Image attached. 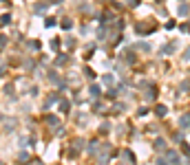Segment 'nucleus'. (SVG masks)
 Here are the masks:
<instances>
[{"label": "nucleus", "instance_id": "1", "mask_svg": "<svg viewBox=\"0 0 190 165\" xmlns=\"http://www.w3.org/2000/svg\"><path fill=\"white\" fill-rule=\"evenodd\" d=\"M175 51H177V42H170V44H166V46H161L159 53L161 55H170V53H175Z\"/></svg>", "mask_w": 190, "mask_h": 165}, {"label": "nucleus", "instance_id": "2", "mask_svg": "<svg viewBox=\"0 0 190 165\" xmlns=\"http://www.w3.org/2000/svg\"><path fill=\"white\" fill-rule=\"evenodd\" d=\"M179 128H181V130L190 128V112H186V115H181V117H179Z\"/></svg>", "mask_w": 190, "mask_h": 165}, {"label": "nucleus", "instance_id": "3", "mask_svg": "<svg viewBox=\"0 0 190 165\" xmlns=\"http://www.w3.org/2000/svg\"><path fill=\"white\" fill-rule=\"evenodd\" d=\"M155 115H157L159 119H161V117H166V115H168V108H166L164 104H159V106H155Z\"/></svg>", "mask_w": 190, "mask_h": 165}, {"label": "nucleus", "instance_id": "4", "mask_svg": "<svg viewBox=\"0 0 190 165\" xmlns=\"http://www.w3.org/2000/svg\"><path fill=\"white\" fill-rule=\"evenodd\" d=\"M155 97H157V88L150 84V86H148V93H146V101H155Z\"/></svg>", "mask_w": 190, "mask_h": 165}, {"label": "nucleus", "instance_id": "5", "mask_svg": "<svg viewBox=\"0 0 190 165\" xmlns=\"http://www.w3.org/2000/svg\"><path fill=\"white\" fill-rule=\"evenodd\" d=\"M177 13H179V15H188V13H190L188 2H181V4H179V9H177Z\"/></svg>", "mask_w": 190, "mask_h": 165}, {"label": "nucleus", "instance_id": "6", "mask_svg": "<svg viewBox=\"0 0 190 165\" xmlns=\"http://www.w3.org/2000/svg\"><path fill=\"white\" fill-rule=\"evenodd\" d=\"M188 90H190V79H183L179 84V93H188Z\"/></svg>", "mask_w": 190, "mask_h": 165}, {"label": "nucleus", "instance_id": "7", "mask_svg": "<svg viewBox=\"0 0 190 165\" xmlns=\"http://www.w3.org/2000/svg\"><path fill=\"white\" fill-rule=\"evenodd\" d=\"M155 150H161V152H164L166 150V139H157V141H155Z\"/></svg>", "mask_w": 190, "mask_h": 165}, {"label": "nucleus", "instance_id": "8", "mask_svg": "<svg viewBox=\"0 0 190 165\" xmlns=\"http://www.w3.org/2000/svg\"><path fill=\"white\" fill-rule=\"evenodd\" d=\"M181 152H183L186 156H190V145H188V143H181Z\"/></svg>", "mask_w": 190, "mask_h": 165}, {"label": "nucleus", "instance_id": "9", "mask_svg": "<svg viewBox=\"0 0 190 165\" xmlns=\"http://www.w3.org/2000/svg\"><path fill=\"white\" fill-rule=\"evenodd\" d=\"M137 115H139V117H146V115H148V108H144V106H142V108L137 110Z\"/></svg>", "mask_w": 190, "mask_h": 165}, {"label": "nucleus", "instance_id": "10", "mask_svg": "<svg viewBox=\"0 0 190 165\" xmlns=\"http://www.w3.org/2000/svg\"><path fill=\"white\" fill-rule=\"evenodd\" d=\"M166 29H168V31H172V29H175V20H168V22H166Z\"/></svg>", "mask_w": 190, "mask_h": 165}, {"label": "nucleus", "instance_id": "11", "mask_svg": "<svg viewBox=\"0 0 190 165\" xmlns=\"http://www.w3.org/2000/svg\"><path fill=\"white\" fill-rule=\"evenodd\" d=\"M175 141H177V143H179V141H183V132H177V134H175Z\"/></svg>", "mask_w": 190, "mask_h": 165}, {"label": "nucleus", "instance_id": "12", "mask_svg": "<svg viewBox=\"0 0 190 165\" xmlns=\"http://www.w3.org/2000/svg\"><path fill=\"white\" fill-rule=\"evenodd\" d=\"M183 60H186V62H188V60H190V46H188V49H186V51H183Z\"/></svg>", "mask_w": 190, "mask_h": 165}, {"label": "nucleus", "instance_id": "13", "mask_svg": "<svg viewBox=\"0 0 190 165\" xmlns=\"http://www.w3.org/2000/svg\"><path fill=\"white\" fill-rule=\"evenodd\" d=\"M157 165H168V163H166V158H159V161H157Z\"/></svg>", "mask_w": 190, "mask_h": 165}, {"label": "nucleus", "instance_id": "14", "mask_svg": "<svg viewBox=\"0 0 190 165\" xmlns=\"http://www.w3.org/2000/svg\"><path fill=\"white\" fill-rule=\"evenodd\" d=\"M137 2H139V0H128V4H133V7H135Z\"/></svg>", "mask_w": 190, "mask_h": 165}]
</instances>
